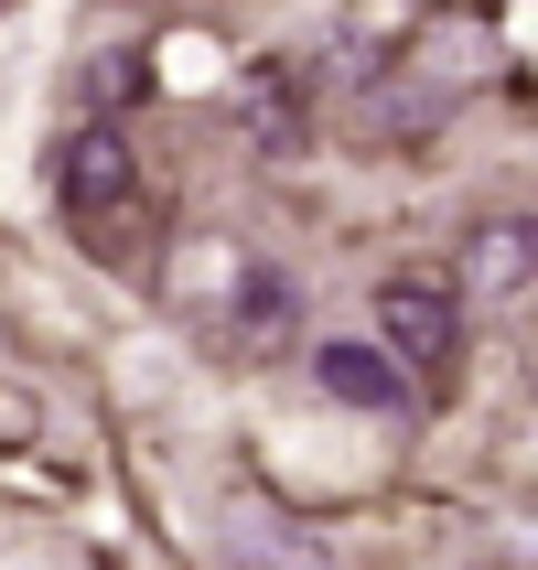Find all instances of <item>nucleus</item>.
<instances>
[{
    "label": "nucleus",
    "instance_id": "1",
    "mask_svg": "<svg viewBox=\"0 0 538 570\" xmlns=\"http://www.w3.org/2000/svg\"><path fill=\"white\" fill-rule=\"evenodd\" d=\"M55 205H65V226H76V248L97 269H140L151 237H162V194H151V173H140V151L119 129H76L55 151Z\"/></svg>",
    "mask_w": 538,
    "mask_h": 570
},
{
    "label": "nucleus",
    "instance_id": "2",
    "mask_svg": "<svg viewBox=\"0 0 538 570\" xmlns=\"http://www.w3.org/2000/svg\"><path fill=\"white\" fill-rule=\"evenodd\" d=\"M485 76H496V22H485V11H431L378 76V129L388 140H420V129H442L452 108H475Z\"/></svg>",
    "mask_w": 538,
    "mask_h": 570
},
{
    "label": "nucleus",
    "instance_id": "3",
    "mask_svg": "<svg viewBox=\"0 0 538 570\" xmlns=\"http://www.w3.org/2000/svg\"><path fill=\"white\" fill-rule=\"evenodd\" d=\"M378 355L399 366L410 387H431V377H452V355H463V291L452 281H388L378 291Z\"/></svg>",
    "mask_w": 538,
    "mask_h": 570
},
{
    "label": "nucleus",
    "instance_id": "4",
    "mask_svg": "<svg viewBox=\"0 0 538 570\" xmlns=\"http://www.w3.org/2000/svg\"><path fill=\"white\" fill-rule=\"evenodd\" d=\"M538 291V216H496L463 237V302H517Z\"/></svg>",
    "mask_w": 538,
    "mask_h": 570
},
{
    "label": "nucleus",
    "instance_id": "5",
    "mask_svg": "<svg viewBox=\"0 0 538 570\" xmlns=\"http://www.w3.org/2000/svg\"><path fill=\"white\" fill-rule=\"evenodd\" d=\"M281 334H291V281L270 269V258H248V248H237V269H226V345L270 355Z\"/></svg>",
    "mask_w": 538,
    "mask_h": 570
},
{
    "label": "nucleus",
    "instance_id": "6",
    "mask_svg": "<svg viewBox=\"0 0 538 570\" xmlns=\"http://www.w3.org/2000/svg\"><path fill=\"white\" fill-rule=\"evenodd\" d=\"M237 119H248V140L270 161H302V76L291 65H258L248 87H237Z\"/></svg>",
    "mask_w": 538,
    "mask_h": 570
},
{
    "label": "nucleus",
    "instance_id": "7",
    "mask_svg": "<svg viewBox=\"0 0 538 570\" xmlns=\"http://www.w3.org/2000/svg\"><path fill=\"white\" fill-rule=\"evenodd\" d=\"M313 377L334 387L345 410H378V420H388V410H410V399H420V387L399 377V366H388L378 345H323V355H313Z\"/></svg>",
    "mask_w": 538,
    "mask_h": 570
},
{
    "label": "nucleus",
    "instance_id": "8",
    "mask_svg": "<svg viewBox=\"0 0 538 570\" xmlns=\"http://www.w3.org/2000/svg\"><path fill=\"white\" fill-rule=\"evenodd\" d=\"M226 560H237V570H323V549H313V539H291L281 517H237Z\"/></svg>",
    "mask_w": 538,
    "mask_h": 570
},
{
    "label": "nucleus",
    "instance_id": "9",
    "mask_svg": "<svg viewBox=\"0 0 538 570\" xmlns=\"http://www.w3.org/2000/svg\"><path fill=\"white\" fill-rule=\"evenodd\" d=\"M129 97H140V55H97L87 65V119H76V129H119Z\"/></svg>",
    "mask_w": 538,
    "mask_h": 570
}]
</instances>
